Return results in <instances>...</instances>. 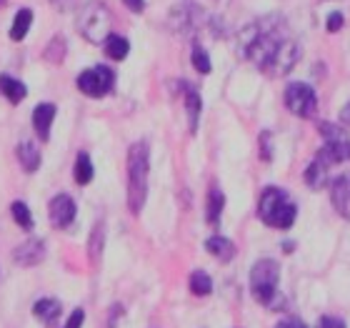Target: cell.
Returning <instances> with one entry per match:
<instances>
[{
  "label": "cell",
  "mask_w": 350,
  "mask_h": 328,
  "mask_svg": "<svg viewBox=\"0 0 350 328\" xmlns=\"http://www.w3.org/2000/svg\"><path fill=\"white\" fill-rule=\"evenodd\" d=\"M238 55L250 60L262 73L285 75L291 73L300 58V45L291 38L283 15L270 13L241 30L238 36Z\"/></svg>",
  "instance_id": "1"
},
{
  "label": "cell",
  "mask_w": 350,
  "mask_h": 328,
  "mask_svg": "<svg viewBox=\"0 0 350 328\" xmlns=\"http://www.w3.org/2000/svg\"><path fill=\"white\" fill-rule=\"evenodd\" d=\"M148 173H150V148L146 140H138L128 151V208L135 216L146 205Z\"/></svg>",
  "instance_id": "2"
},
{
  "label": "cell",
  "mask_w": 350,
  "mask_h": 328,
  "mask_svg": "<svg viewBox=\"0 0 350 328\" xmlns=\"http://www.w3.org/2000/svg\"><path fill=\"white\" fill-rule=\"evenodd\" d=\"M258 216H260V220L265 226L288 231V228L295 223L298 205L293 203V198L288 196V190L268 186V188L260 193V201H258Z\"/></svg>",
  "instance_id": "3"
},
{
  "label": "cell",
  "mask_w": 350,
  "mask_h": 328,
  "mask_svg": "<svg viewBox=\"0 0 350 328\" xmlns=\"http://www.w3.org/2000/svg\"><path fill=\"white\" fill-rule=\"evenodd\" d=\"M110 25H113V15L110 8L100 0H90L81 8L78 13V30L85 38L88 43L100 45L105 43V38L110 36Z\"/></svg>",
  "instance_id": "4"
},
{
  "label": "cell",
  "mask_w": 350,
  "mask_h": 328,
  "mask_svg": "<svg viewBox=\"0 0 350 328\" xmlns=\"http://www.w3.org/2000/svg\"><path fill=\"white\" fill-rule=\"evenodd\" d=\"M278 283H280V266L273 258H260L250 268V291L253 299L262 306H270L278 296Z\"/></svg>",
  "instance_id": "5"
},
{
  "label": "cell",
  "mask_w": 350,
  "mask_h": 328,
  "mask_svg": "<svg viewBox=\"0 0 350 328\" xmlns=\"http://www.w3.org/2000/svg\"><path fill=\"white\" fill-rule=\"evenodd\" d=\"M318 131L325 140L323 148L318 151V158H323L328 166L350 161V136L343 128H338L333 123H318Z\"/></svg>",
  "instance_id": "6"
},
{
  "label": "cell",
  "mask_w": 350,
  "mask_h": 328,
  "mask_svg": "<svg viewBox=\"0 0 350 328\" xmlns=\"http://www.w3.org/2000/svg\"><path fill=\"white\" fill-rule=\"evenodd\" d=\"M75 83L81 88V93H85L88 98H103L116 88V73L108 66H95L83 71Z\"/></svg>",
  "instance_id": "7"
},
{
  "label": "cell",
  "mask_w": 350,
  "mask_h": 328,
  "mask_svg": "<svg viewBox=\"0 0 350 328\" xmlns=\"http://www.w3.org/2000/svg\"><path fill=\"white\" fill-rule=\"evenodd\" d=\"M285 108L291 110L293 116L310 118L318 108V95L308 83H291L285 88Z\"/></svg>",
  "instance_id": "8"
},
{
  "label": "cell",
  "mask_w": 350,
  "mask_h": 328,
  "mask_svg": "<svg viewBox=\"0 0 350 328\" xmlns=\"http://www.w3.org/2000/svg\"><path fill=\"white\" fill-rule=\"evenodd\" d=\"M203 23V10L193 3H185V5H175L170 10V28L175 33H190L196 30L198 25Z\"/></svg>",
  "instance_id": "9"
},
{
  "label": "cell",
  "mask_w": 350,
  "mask_h": 328,
  "mask_svg": "<svg viewBox=\"0 0 350 328\" xmlns=\"http://www.w3.org/2000/svg\"><path fill=\"white\" fill-rule=\"evenodd\" d=\"M75 213H78V208H75V201L68 193H60V196H55L51 201V205H48V216H51V223L55 228H68L70 223L75 220Z\"/></svg>",
  "instance_id": "10"
},
{
  "label": "cell",
  "mask_w": 350,
  "mask_h": 328,
  "mask_svg": "<svg viewBox=\"0 0 350 328\" xmlns=\"http://www.w3.org/2000/svg\"><path fill=\"white\" fill-rule=\"evenodd\" d=\"M330 201L336 205V211L350 220V171L340 173L336 181L330 183Z\"/></svg>",
  "instance_id": "11"
},
{
  "label": "cell",
  "mask_w": 350,
  "mask_h": 328,
  "mask_svg": "<svg viewBox=\"0 0 350 328\" xmlns=\"http://www.w3.org/2000/svg\"><path fill=\"white\" fill-rule=\"evenodd\" d=\"M43 258H45V243L38 241V238H30V241L21 243L13 251V261L18 266H38Z\"/></svg>",
  "instance_id": "12"
},
{
  "label": "cell",
  "mask_w": 350,
  "mask_h": 328,
  "mask_svg": "<svg viewBox=\"0 0 350 328\" xmlns=\"http://www.w3.org/2000/svg\"><path fill=\"white\" fill-rule=\"evenodd\" d=\"M53 121H55V105H53V103H40V105H36V110H33V128H36L40 140L51 138Z\"/></svg>",
  "instance_id": "13"
},
{
  "label": "cell",
  "mask_w": 350,
  "mask_h": 328,
  "mask_svg": "<svg viewBox=\"0 0 350 328\" xmlns=\"http://www.w3.org/2000/svg\"><path fill=\"white\" fill-rule=\"evenodd\" d=\"M306 183H308V188H313V190L325 188V186L330 183V166L328 163L315 155L313 163L306 168Z\"/></svg>",
  "instance_id": "14"
},
{
  "label": "cell",
  "mask_w": 350,
  "mask_h": 328,
  "mask_svg": "<svg viewBox=\"0 0 350 328\" xmlns=\"http://www.w3.org/2000/svg\"><path fill=\"white\" fill-rule=\"evenodd\" d=\"M205 248H208V253L215 255V258L223 263L233 261V255H235V243L230 241V238H226V236H211V238L205 241Z\"/></svg>",
  "instance_id": "15"
},
{
  "label": "cell",
  "mask_w": 350,
  "mask_h": 328,
  "mask_svg": "<svg viewBox=\"0 0 350 328\" xmlns=\"http://www.w3.org/2000/svg\"><path fill=\"white\" fill-rule=\"evenodd\" d=\"M185 110H188L190 133H196L198 121H200V110H203V103H200V95H198L196 88H190V86H185Z\"/></svg>",
  "instance_id": "16"
},
{
  "label": "cell",
  "mask_w": 350,
  "mask_h": 328,
  "mask_svg": "<svg viewBox=\"0 0 350 328\" xmlns=\"http://www.w3.org/2000/svg\"><path fill=\"white\" fill-rule=\"evenodd\" d=\"M15 153H18V161H21V166L25 168L28 173H33V171H38V168H40V151H38L36 143L23 140Z\"/></svg>",
  "instance_id": "17"
},
{
  "label": "cell",
  "mask_w": 350,
  "mask_h": 328,
  "mask_svg": "<svg viewBox=\"0 0 350 328\" xmlns=\"http://www.w3.org/2000/svg\"><path fill=\"white\" fill-rule=\"evenodd\" d=\"M0 93L5 95L10 103H21V101H25V95H28V88H25V83L18 81V78H10V75H0Z\"/></svg>",
  "instance_id": "18"
},
{
  "label": "cell",
  "mask_w": 350,
  "mask_h": 328,
  "mask_svg": "<svg viewBox=\"0 0 350 328\" xmlns=\"http://www.w3.org/2000/svg\"><path fill=\"white\" fill-rule=\"evenodd\" d=\"M105 53H108V58L113 60H125L128 58V53H131V43H128V38L118 36V33H110L105 38V43H103Z\"/></svg>",
  "instance_id": "19"
},
{
  "label": "cell",
  "mask_w": 350,
  "mask_h": 328,
  "mask_svg": "<svg viewBox=\"0 0 350 328\" xmlns=\"http://www.w3.org/2000/svg\"><path fill=\"white\" fill-rule=\"evenodd\" d=\"M33 314H36L38 321H43L51 326L55 318L60 316V301L55 299H40L36 301V306H33Z\"/></svg>",
  "instance_id": "20"
},
{
  "label": "cell",
  "mask_w": 350,
  "mask_h": 328,
  "mask_svg": "<svg viewBox=\"0 0 350 328\" xmlns=\"http://www.w3.org/2000/svg\"><path fill=\"white\" fill-rule=\"evenodd\" d=\"M73 178L78 186H88V183L93 181V163H90V155H88L85 151H81L78 158H75Z\"/></svg>",
  "instance_id": "21"
},
{
  "label": "cell",
  "mask_w": 350,
  "mask_h": 328,
  "mask_svg": "<svg viewBox=\"0 0 350 328\" xmlns=\"http://www.w3.org/2000/svg\"><path fill=\"white\" fill-rule=\"evenodd\" d=\"M223 208H226V196H223V190L213 186L211 193H208V208H205V211H208V223H211V226H215V223L220 220Z\"/></svg>",
  "instance_id": "22"
},
{
  "label": "cell",
  "mask_w": 350,
  "mask_h": 328,
  "mask_svg": "<svg viewBox=\"0 0 350 328\" xmlns=\"http://www.w3.org/2000/svg\"><path fill=\"white\" fill-rule=\"evenodd\" d=\"M30 25H33V10H30V8H23V10H18V15H15L13 28H10V38H13V40H23V38L28 36Z\"/></svg>",
  "instance_id": "23"
},
{
  "label": "cell",
  "mask_w": 350,
  "mask_h": 328,
  "mask_svg": "<svg viewBox=\"0 0 350 328\" xmlns=\"http://www.w3.org/2000/svg\"><path fill=\"white\" fill-rule=\"evenodd\" d=\"M190 291L193 296H211L213 293V281L205 270H193L190 273Z\"/></svg>",
  "instance_id": "24"
},
{
  "label": "cell",
  "mask_w": 350,
  "mask_h": 328,
  "mask_svg": "<svg viewBox=\"0 0 350 328\" xmlns=\"http://www.w3.org/2000/svg\"><path fill=\"white\" fill-rule=\"evenodd\" d=\"M10 213H13V220L23 228V231H33V216H30V208L23 203V201H13Z\"/></svg>",
  "instance_id": "25"
},
{
  "label": "cell",
  "mask_w": 350,
  "mask_h": 328,
  "mask_svg": "<svg viewBox=\"0 0 350 328\" xmlns=\"http://www.w3.org/2000/svg\"><path fill=\"white\" fill-rule=\"evenodd\" d=\"M103 243H105V226L100 223H95L93 234H90V246H88V253H90V261H98L103 253Z\"/></svg>",
  "instance_id": "26"
},
{
  "label": "cell",
  "mask_w": 350,
  "mask_h": 328,
  "mask_svg": "<svg viewBox=\"0 0 350 328\" xmlns=\"http://www.w3.org/2000/svg\"><path fill=\"white\" fill-rule=\"evenodd\" d=\"M66 48H68L66 38L55 36L51 43H48V48H45V60H48V63H55V66L63 63V60H66Z\"/></svg>",
  "instance_id": "27"
},
{
  "label": "cell",
  "mask_w": 350,
  "mask_h": 328,
  "mask_svg": "<svg viewBox=\"0 0 350 328\" xmlns=\"http://www.w3.org/2000/svg\"><path fill=\"white\" fill-rule=\"evenodd\" d=\"M193 68H196L198 73L200 75H208L211 73V55H208V53H205V48L203 45H193Z\"/></svg>",
  "instance_id": "28"
},
{
  "label": "cell",
  "mask_w": 350,
  "mask_h": 328,
  "mask_svg": "<svg viewBox=\"0 0 350 328\" xmlns=\"http://www.w3.org/2000/svg\"><path fill=\"white\" fill-rule=\"evenodd\" d=\"M258 146H260V158H262V161H270V158H273V136H270V131L260 133Z\"/></svg>",
  "instance_id": "29"
},
{
  "label": "cell",
  "mask_w": 350,
  "mask_h": 328,
  "mask_svg": "<svg viewBox=\"0 0 350 328\" xmlns=\"http://www.w3.org/2000/svg\"><path fill=\"white\" fill-rule=\"evenodd\" d=\"M83 323H85V311H83V308H75L73 314H70V318H68L66 328H83Z\"/></svg>",
  "instance_id": "30"
},
{
  "label": "cell",
  "mask_w": 350,
  "mask_h": 328,
  "mask_svg": "<svg viewBox=\"0 0 350 328\" xmlns=\"http://www.w3.org/2000/svg\"><path fill=\"white\" fill-rule=\"evenodd\" d=\"M343 23H345L343 13H330V18H328V33H336V30H340V28H343Z\"/></svg>",
  "instance_id": "31"
},
{
  "label": "cell",
  "mask_w": 350,
  "mask_h": 328,
  "mask_svg": "<svg viewBox=\"0 0 350 328\" xmlns=\"http://www.w3.org/2000/svg\"><path fill=\"white\" fill-rule=\"evenodd\" d=\"M318 328H345V323L340 318H333V316H323Z\"/></svg>",
  "instance_id": "32"
},
{
  "label": "cell",
  "mask_w": 350,
  "mask_h": 328,
  "mask_svg": "<svg viewBox=\"0 0 350 328\" xmlns=\"http://www.w3.org/2000/svg\"><path fill=\"white\" fill-rule=\"evenodd\" d=\"M275 328H308V326L300 321V318H285V321H280Z\"/></svg>",
  "instance_id": "33"
},
{
  "label": "cell",
  "mask_w": 350,
  "mask_h": 328,
  "mask_svg": "<svg viewBox=\"0 0 350 328\" xmlns=\"http://www.w3.org/2000/svg\"><path fill=\"white\" fill-rule=\"evenodd\" d=\"M53 8H58V10H70V8L78 5V0H51Z\"/></svg>",
  "instance_id": "34"
},
{
  "label": "cell",
  "mask_w": 350,
  "mask_h": 328,
  "mask_svg": "<svg viewBox=\"0 0 350 328\" xmlns=\"http://www.w3.org/2000/svg\"><path fill=\"white\" fill-rule=\"evenodd\" d=\"M123 3L131 8L133 13H143V8H146V0H123Z\"/></svg>",
  "instance_id": "35"
},
{
  "label": "cell",
  "mask_w": 350,
  "mask_h": 328,
  "mask_svg": "<svg viewBox=\"0 0 350 328\" xmlns=\"http://www.w3.org/2000/svg\"><path fill=\"white\" fill-rule=\"evenodd\" d=\"M340 121H343L345 125H350V101L345 103V108L340 110Z\"/></svg>",
  "instance_id": "36"
},
{
  "label": "cell",
  "mask_w": 350,
  "mask_h": 328,
  "mask_svg": "<svg viewBox=\"0 0 350 328\" xmlns=\"http://www.w3.org/2000/svg\"><path fill=\"white\" fill-rule=\"evenodd\" d=\"M3 5H8V0H0V8H3Z\"/></svg>",
  "instance_id": "37"
}]
</instances>
